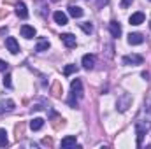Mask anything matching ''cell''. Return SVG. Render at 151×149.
Here are the masks:
<instances>
[{
	"label": "cell",
	"mask_w": 151,
	"mask_h": 149,
	"mask_svg": "<svg viewBox=\"0 0 151 149\" xmlns=\"http://www.w3.org/2000/svg\"><path fill=\"white\" fill-rule=\"evenodd\" d=\"M83 97V82L79 79H74L70 82V98H69V105L77 107V100Z\"/></svg>",
	"instance_id": "obj_1"
},
{
	"label": "cell",
	"mask_w": 151,
	"mask_h": 149,
	"mask_svg": "<svg viewBox=\"0 0 151 149\" xmlns=\"http://www.w3.org/2000/svg\"><path fill=\"white\" fill-rule=\"evenodd\" d=\"M116 105H118V111H119V112H125L130 105H132V95H128V93L119 95V97H118Z\"/></svg>",
	"instance_id": "obj_2"
},
{
	"label": "cell",
	"mask_w": 151,
	"mask_h": 149,
	"mask_svg": "<svg viewBox=\"0 0 151 149\" xmlns=\"http://www.w3.org/2000/svg\"><path fill=\"white\" fill-rule=\"evenodd\" d=\"M142 62H144V58L141 54H135V53L123 56V65H142Z\"/></svg>",
	"instance_id": "obj_3"
},
{
	"label": "cell",
	"mask_w": 151,
	"mask_h": 149,
	"mask_svg": "<svg viewBox=\"0 0 151 149\" xmlns=\"http://www.w3.org/2000/svg\"><path fill=\"white\" fill-rule=\"evenodd\" d=\"M5 47H7L12 54H18V53H19V44H18V40H16L14 37L5 39Z\"/></svg>",
	"instance_id": "obj_4"
},
{
	"label": "cell",
	"mask_w": 151,
	"mask_h": 149,
	"mask_svg": "<svg viewBox=\"0 0 151 149\" xmlns=\"http://www.w3.org/2000/svg\"><path fill=\"white\" fill-rule=\"evenodd\" d=\"M60 39H62V42H63L69 49L76 47V44H77V40H76V37L72 35V34H62V35H60Z\"/></svg>",
	"instance_id": "obj_5"
},
{
	"label": "cell",
	"mask_w": 151,
	"mask_h": 149,
	"mask_svg": "<svg viewBox=\"0 0 151 149\" xmlns=\"http://www.w3.org/2000/svg\"><path fill=\"white\" fill-rule=\"evenodd\" d=\"M14 107H16V104H14L11 98H7V100H0V114L14 111Z\"/></svg>",
	"instance_id": "obj_6"
},
{
	"label": "cell",
	"mask_w": 151,
	"mask_h": 149,
	"mask_svg": "<svg viewBox=\"0 0 151 149\" xmlns=\"http://www.w3.org/2000/svg\"><path fill=\"white\" fill-rule=\"evenodd\" d=\"M49 114H51V117H53V128H55V130H60V128L65 125V119H63L62 116H58L55 111H51Z\"/></svg>",
	"instance_id": "obj_7"
},
{
	"label": "cell",
	"mask_w": 151,
	"mask_h": 149,
	"mask_svg": "<svg viewBox=\"0 0 151 149\" xmlns=\"http://www.w3.org/2000/svg\"><path fill=\"white\" fill-rule=\"evenodd\" d=\"M51 93L55 98H62V93H63V88H62V82L60 81H55L51 84Z\"/></svg>",
	"instance_id": "obj_8"
},
{
	"label": "cell",
	"mask_w": 151,
	"mask_h": 149,
	"mask_svg": "<svg viewBox=\"0 0 151 149\" xmlns=\"http://www.w3.org/2000/svg\"><path fill=\"white\" fill-rule=\"evenodd\" d=\"M77 146V139L74 135H69L65 139H62V148L63 149H69V148H76Z\"/></svg>",
	"instance_id": "obj_9"
},
{
	"label": "cell",
	"mask_w": 151,
	"mask_h": 149,
	"mask_svg": "<svg viewBox=\"0 0 151 149\" xmlns=\"http://www.w3.org/2000/svg\"><path fill=\"white\" fill-rule=\"evenodd\" d=\"M21 35L25 39H34L35 37V28L30 27V25H23L21 27Z\"/></svg>",
	"instance_id": "obj_10"
},
{
	"label": "cell",
	"mask_w": 151,
	"mask_h": 149,
	"mask_svg": "<svg viewBox=\"0 0 151 149\" xmlns=\"http://www.w3.org/2000/svg\"><path fill=\"white\" fill-rule=\"evenodd\" d=\"M16 14H18L21 19L28 18V11H27V5H25L23 2H18V4H16Z\"/></svg>",
	"instance_id": "obj_11"
},
{
	"label": "cell",
	"mask_w": 151,
	"mask_h": 149,
	"mask_svg": "<svg viewBox=\"0 0 151 149\" xmlns=\"http://www.w3.org/2000/svg\"><path fill=\"white\" fill-rule=\"evenodd\" d=\"M128 21H130V25H141V23H144V12H134L128 18Z\"/></svg>",
	"instance_id": "obj_12"
},
{
	"label": "cell",
	"mask_w": 151,
	"mask_h": 149,
	"mask_svg": "<svg viewBox=\"0 0 151 149\" xmlns=\"http://www.w3.org/2000/svg\"><path fill=\"white\" fill-rule=\"evenodd\" d=\"M83 67L88 69V70L93 69V67H95V56H93V54H84V56H83Z\"/></svg>",
	"instance_id": "obj_13"
},
{
	"label": "cell",
	"mask_w": 151,
	"mask_h": 149,
	"mask_svg": "<svg viewBox=\"0 0 151 149\" xmlns=\"http://www.w3.org/2000/svg\"><path fill=\"white\" fill-rule=\"evenodd\" d=\"M109 32H111V35L116 37V39L121 35V27H119L118 21H111V23H109Z\"/></svg>",
	"instance_id": "obj_14"
},
{
	"label": "cell",
	"mask_w": 151,
	"mask_h": 149,
	"mask_svg": "<svg viewBox=\"0 0 151 149\" xmlns=\"http://www.w3.org/2000/svg\"><path fill=\"white\" fill-rule=\"evenodd\" d=\"M142 42H144V37L141 34H130L128 35V44H132V46H139Z\"/></svg>",
	"instance_id": "obj_15"
},
{
	"label": "cell",
	"mask_w": 151,
	"mask_h": 149,
	"mask_svg": "<svg viewBox=\"0 0 151 149\" xmlns=\"http://www.w3.org/2000/svg\"><path fill=\"white\" fill-rule=\"evenodd\" d=\"M53 18H55V21L58 23V25H67V14L65 12H62V11H56L55 14H53Z\"/></svg>",
	"instance_id": "obj_16"
},
{
	"label": "cell",
	"mask_w": 151,
	"mask_h": 149,
	"mask_svg": "<svg viewBox=\"0 0 151 149\" xmlns=\"http://www.w3.org/2000/svg\"><path fill=\"white\" fill-rule=\"evenodd\" d=\"M49 49V40L47 39H40L37 42V46H35V51L37 53H44V51H47Z\"/></svg>",
	"instance_id": "obj_17"
},
{
	"label": "cell",
	"mask_w": 151,
	"mask_h": 149,
	"mask_svg": "<svg viewBox=\"0 0 151 149\" xmlns=\"http://www.w3.org/2000/svg\"><path fill=\"white\" fill-rule=\"evenodd\" d=\"M42 126H44V119H42V117H34V119L30 121V128H32L34 132L40 130Z\"/></svg>",
	"instance_id": "obj_18"
},
{
	"label": "cell",
	"mask_w": 151,
	"mask_h": 149,
	"mask_svg": "<svg viewBox=\"0 0 151 149\" xmlns=\"http://www.w3.org/2000/svg\"><path fill=\"white\" fill-rule=\"evenodd\" d=\"M83 9L81 7H77V5H69V14L72 16V18H81L83 16Z\"/></svg>",
	"instance_id": "obj_19"
},
{
	"label": "cell",
	"mask_w": 151,
	"mask_h": 149,
	"mask_svg": "<svg viewBox=\"0 0 151 149\" xmlns=\"http://www.w3.org/2000/svg\"><path fill=\"white\" fill-rule=\"evenodd\" d=\"M23 133H25V123H23V121H19V123L16 125V139L19 140V139L23 137Z\"/></svg>",
	"instance_id": "obj_20"
},
{
	"label": "cell",
	"mask_w": 151,
	"mask_h": 149,
	"mask_svg": "<svg viewBox=\"0 0 151 149\" xmlns=\"http://www.w3.org/2000/svg\"><path fill=\"white\" fill-rule=\"evenodd\" d=\"M7 144H9V139H7V132L2 128V130H0V148H5Z\"/></svg>",
	"instance_id": "obj_21"
},
{
	"label": "cell",
	"mask_w": 151,
	"mask_h": 149,
	"mask_svg": "<svg viewBox=\"0 0 151 149\" xmlns=\"http://www.w3.org/2000/svg\"><path fill=\"white\" fill-rule=\"evenodd\" d=\"M74 72H77V67L72 65V63H70V65H67V67L63 69V74H65V75H70V74H74Z\"/></svg>",
	"instance_id": "obj_22"
},
{
	"label": "cell",
	"mask_w": 151,
	"mask_h": 149,
	"mask_svg": "<svg viewBox=\"0 0 151 149\" xmlns=\"http://www.w3.org/2000/svg\"><path fill=\"white\" fill-rule=\"evenodd\" d=\"M79 27H81L86 34H91V32H93V25H91V23H79Z\"/></svg>",
	"instance_id": "obj_23"
},
{
	"label": "cell",
	"mask_w": 151,
	"mask_h": 149,
	"mask_svg": "<svg viewBox=\"0 0 151 149\" xmlns=\"http://www.w3.org/2000/svg\"><path fill=\"white\" fill-rule=\"evenodd\" d=\"M4 86H5V88H11V86H12V82H11V75L9 74H5V77H4Z\"/></svg>",
	"instance_id": "obj_24"
},
{
	"label": "cell",
	"mask_w": 151,
	"mask_h": 149,
	"mask_svg": "<svg viewBox=\"0 0 151 149\" xmlns=\"http://www.w3.org/2000/svg\"><path fill=\"white\" fill-rule=\"evenodd\" d=\"M42 146H47V148H51V146H53V139H49V137H44V139H42Z\"/></svg>",
	"instance_id": "obj_25"
},
{
	"label": "cell",
	"mask_w": 151,
	"mask_h": 149,
	"mask_svg": "<svg viewBox=\"0 0 151 149\" xmlns=\"http://www.w3.org/2000/svg\"><path fill=\"white\" fill-rule=\"evenodd\" d=\"M7 69H9V63L4 62V60H0V72H7Z\"/></svg>",
	"instance_id": "obj_26"
},
{
	"label": "cell",
	"mask_w": 151,
	"mask_h": 149,
	"mask_svg": "<svg viewBox=\"0 0 151 149\" xmlns=\"http://www.w3.org/2000/svg\"><path fill=\"white\" fill-rule=\"evenodd\" d=\"M95 2H97V7H104V5H107L109 0H95Z\"/></svg>",
	"instance_id": "obj_27"
},
{
	"label": "cell",
	"mask_w": 151,
	"mask_h": 149,
	"mask_svg": "<svg viewBox=\"0 0 151 149\" xmlns=\"http://www.w3.org/2000/svg\"><path fill=\"white\" fill-rule=\"evenodd\" d=\"M134 0H121V7H128Z\"/></svg>",
	"instance_id": "obj_28"
},
{
	"label": "cell",
	"mask_w": 151,
	"mask_h": 149,
	"mask_svg": "<svg viewBox=\"0 0 151 149\" xmlns=\"http://www.w3.org/2000/svg\"><path fill=\"white\" fill-rule=\"evenodd\" d=\"M5 16H7V11H5V9H0V19L5 18Z\"/></svg>",
	"instance_id": "obj_29"
},
{
	"label": "cell",
	"mask_w": 151,
	"mask_h": 149,
	"mask_svg": "<svg viewBox=\"0 0 151 149\" xmlns=\"http://www.w3.org/2000/svg\"><path fill=\"white\" fill-rule=\"evenodd\" d=\"M4 4H18V0H4Z\"/></svg>",
	"instance_id": "obj_30"
},
{
	"label": "cell",
	"mask_w": 151,
	"mask_h": 149,
	"mask_svg": "<svg viewBox=\"0 0 151 149\" xmlns=\"http://www.w3.org/2000/svg\"><path fill=\"white\" fill-rule=\"evenodd\" d=\"M150 28H151V23H150Z\"/></svg>",
	"instance_id": "obj_31"
}]
</instances>
